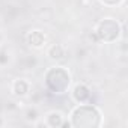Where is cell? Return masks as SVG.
Returning a JSON list of instances; mask_svg holds the SVG:
<instances>
[{"instance_id":"1","label":"cell","mask_w":128,"mask_h":128,"mask_svg":"<svg viewBox=\"0 0 128 128\" xmlns=\"http://www.w3.org/2000/svg\"><path fill=\"white\" fill-rule=\"evenodd\" d=\"M70 124L74 128H100L102 126V113L90 102L77 104L70 112Z\"/></svg>"},{"instance_id":"2","label":"cell","mask_w":128,"mask_h":128,"mask_svg":"<svg viewBox=\"0 0 128 128\" xmlns=\"http://www.w3.org/2000/svg\"><path fill=\"white\" fill-rule=\"evenodd\" d=\"M124 30L125 27L116 18L104 17L95 24L90 33V39L95 44H113L120 39V36L124 35Z\"/></svg>"},{"instance_id":"3","label":"cell","mask_w":128,"mask_h":128,"mask_svg":"<svg viewBox=\"0 0 128 128\" xmlns=\"http://www.w3.org/2000/svg\"><path fill=\"white\" fill-rule=\"evenodd\" d=\"M72 77L71 72L62 65L50 66L44 74V84L47 90L53 95H63L71 88Z\"/></svg>"},{"instance_id":"4","label":"cell","mask_w":128,"mask_h":128,"mask_svg":"<svg viewBox=\"0 0 128 128\" xmlns=\"http://www.w3.org/2000/svg\"><path fill=\"white\" fill-rule=\"evenodd\" d=\"M24 41L30 48L41 50L47 45V35L39 29H32L24 35Z\"/></svg>"},{"instance_id":"5","label":"cell","mask_w":128,"mask_h":128,"mask_svg":"<svg viewBox=\"0 0 128 128\" xmlns=\"http://www.w3.org/2000/svg\"><path fill=\"white\" fill-rule=\"evenodd\" d=\"M71 98L74 102L77 104H83V102H90L92 100V92L90 88L86 83H77L72 86L71 89Z\"/></svg>"},{"instance_id":"6","label":"cell","mask_w":128,"mask_h":128,"mask_svg":"<svg viewBox=\"0 0 128 128\" xmlns=\"http://www.w3.org/2000/svg\"><path fill=\"white\" fill-rule=\"evenodd\" d=\"M30 89H32V84L26 78H15L12 82V86H11L12 95L17 98H26L30 94Z\"/></svg>"},{"instance_id":"7","label":"cell","mask_w":128,"mask_h":128,"mask_svg":"<svg viewBox=\"0 0 128 128\" xmlns=\"http://www.w3.org/2000/svg\"><path fill=\"white\" fill-rule=\"evenodd\" d=\"M66 48L63 47L62 44H51L47 48V56L50 60L53 62H63L66 59Z\"/></svg>"},{"instance_id":"8","label":"cell","mask_w":128,"mask_h":128,"mask_svg":"<svg viewBox=\"0 0 128 128\" xmlns=\"http://www.w3.org/2000/svg\"><path fill=\"white\" fill-rule=\"evenodd\" d=\"M63 120H65V116H63L62 112H59V110H51V112H48V113L45 114L44 124H45V126H50V128H60Z\"/></svg>"},{"instance_id":"9","label":"cell","mask_w":128,"mask_h":128,"mask_svg":"<svg viewBox=\"0 0 128 128\" xmlns=\"http://www.w3.org/2000/svg\"><path fill=\"white\" fill-rule=\"evenodd\" d=\"M24 119H26V122H29L32 125L36 120H39V112H38V108L36 107H27L26 112H24Z\"/></svg>"},{"instance_id":"10","label":"cell","mask_w":128,"mask_h":128,"mask_svg":"<svg viewBox=\"0 0 128 128\" xmlns=\"http://www.w3.org/2000/svg\"><path fill=\"white\" fill-rule=\"evenodd\" d=\"M98 2L102 5V6H107V8H116L119 6L124 0H98Z\"/></svg>"},{"instance_id":"11","label":"cell","mask_w":128,"mask_h":128,"mask_svg":"<svg viewBox=\"0 0 128 128\" xmlns=\"http://www.w3.org/2000/svg\"><path fill=\"white\" fill-rule=\"evenodd\" d=\"M9 63V54L6 50H0V66H6Z\"/></svg>"},{"instance_id":"12","label":"cell","mask_w":128,"mask_h":128,"mask_svg":"<svg viewBox=\"0 0 128 128\" xmlns=\"http://www.w3.org/2000/svg\"><path fill=\"white\" fill-rule=\"evenodd\" d=\"M5 125V119H3V116H0V126H3Z\"/></svg>"}]
</instances>
